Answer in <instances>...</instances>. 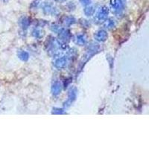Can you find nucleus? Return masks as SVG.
Listing matches in <instances>:
<instances>
[{
  "label": "nucleus",
  "instance_id": "423d86ee",
  "mask_svg": "<svg viewBox=\"0 0 149 149\" xmlns=\"http://www.w3.org/2000/svg\"><path fill=\"white\" fill-rule=\"evenodd\" d=\"M84 12H85V14L87 15V16H89V15L93 14V12H94V8H93V7H88L86 8Z\"/></svg>",
  "mask_w": 149,
  "mask_h": 149
},
{
  "label": "nucleus",
  "instance_id": "1a4fd4ad",
  "mask_svg": "<svg viewBox=\"0 0 149 149\" xmlns=\"http://www.w3.org/2000/svg\"><path fill=\"white\" fill-rule=\"evenodd\" d=\"M57 1H63V0H57Z\"/></svg>",
  "mask_w": 149,
  "mask_h": 149
},
{
  "label": "nucleus",
  "instance_id": "f257e3e1",
  "mask_svg": "<svg viewBox=\"0 0 149 149\" xmlns=\"http://www.w3.org/2000/svg\"><path fill=\"white\" fill-rule=\"evenodd\" d=\"M107 14H108V8L107 7H102L98 13V17L99 19H104L106 18Z\"/></svg>",
  "mask_w": 149,
  "mask_h": 149
},
{
  "label": "nucleus",
  "instance_id": "20e7f679",
  "mask_svg": "<svg viewBox=\"0 0 149 149\" xmlns=\"http://www.w3.org/2000/svg\"><path fill=\"white\" fill-rule=\"evenodd\" d=\"M65 64H66V60L64 58L60 59V60H58L56 62V66H58V67H62V66H64Z\"/></svg>",
  "mask_w": 149,
  "mask_h": 149
},
{
  "label": "nucleus",
  "instance_id": "0eeeda50",
  "mask_svg": "<svg viewBox=\"0 0 149 149\" xmlns=\"http://www.w3.org/2000/svg\"><path fill=\"white\" fill-rule=\"evenodd\" d=\"M20 58L22 60H26L28 58V55L26 52H24V51H22L21 53H20Z\"/></svg>",
  "mask_w": 149,
  "mask_h": 149
},
{
  "label": "nucleus",
  "instance_id": "6e6552de",
  "mask_svg": "<svg viewBox=\"0 0 149 149\" xmlns=\"http://www.w3.org/2000/svg\"><path fill=\"white\" fill-rule=\"evenodd\" d=\"M81 2L83 5H89L90 3V0H81Z\"/></svg>",
  "mask_w": 149,
  "mask_h": 149
},
{
  "label": "nucleus",
  "instance_id": "f03ea898",
  "mask_svg": "<svg viewBox=\"0 0 149 149\" xmlns=\"http://www.w3.org/2000/svg\"><path fill=\"white\" fill-rule=\"evenodd\" d=\"M110 5L115 9L119 10L122 7L123 3H122V0H110Z\"/></svg>",
  "mask_w": 149,
  "mask_h": 149
},
{
  "label": "nucleus",
  "instance_id": "39448f33",
  "mask_svg": "<svg viewBox=\"0 0 149 149\" xmlns=\"http://www.w3.org/2000/svg\"><path fill=\"white\" fill-rule=\"evenodd\" d=\"M60 91V85L58 84V83H56L55 84V86H53V92L55 94H57Z\"/></svg>",
  "mask_w": 149,
  "mask_h": 149
},
{
  "label": "nucleus",
  "instance_id": "7ed1b4c3",
  "mask_svg": "<svg viewBox=\"0 0 149 149\" xmlns=\"http://www.w3.org/2000/svg\"><path fill=\"white\" fill-rule=\"evenodd\" d=\"M106 37H107V34L105 31H100L99 32L97 33L96 38L98 40H105Z\"/></svg>",
  "mask_w": 149,
  "mask_h": 149
}]
</instances>
